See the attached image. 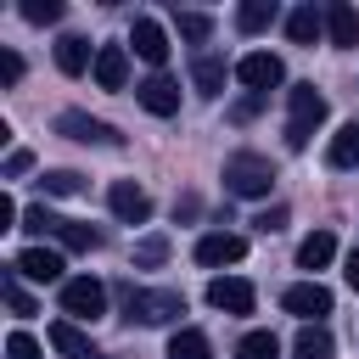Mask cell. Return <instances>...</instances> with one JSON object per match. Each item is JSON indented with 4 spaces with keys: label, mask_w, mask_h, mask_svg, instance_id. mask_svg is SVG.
<instances>
[{
    "label": "cell",
    "mask_w": 359,
    "mask_h": 359,
    "mask_svg": "<svg viewBox=\"0 0 359 359\" xmlns=\"http://www.w3.org/2000/svg\"><path fill=\"white\" fill-rule=\"evenodd\" d=\"M123 309L140 325H168V320L185 314V297L168 292V286H123Z\"/></svg>",
    "instance_id": "6da1fadb"
},
{
    "label": "cell",
    "mask_w": 359,
    "mask_h": 359,
    "mask_svg": "<svg viewBox=\"0 0 359 359\" xmlns=\"http://www.w3.org/2000/svg\"><path fill=\"white\" fill-rule=\"evenodd\" d=\"M286 101H292V118H286V146H292V151H303V146H309V135L325 123V95H320L314 84H292V90H286Z\"/></svg>",
    "instance_id": "7a4b0ae2"
},
{
    "label": "cell",
    "mask_w": 359,
    "mask_h": 359,
    "mask_svg": "<svg viewBox=\"0 0 359 359\" xmlns=\"http://www.w3.org/2000/svg\"><path fill=\"white\" fill-rule=\"evenodd\" d=\"M269 185H275V163H269V157L236 151V157L224 163V191H230V196H269Z\"/></svg>",
    "instance_id": "3957f363"
},
{
    "label": "cell",
    "mask_w": 359,
    "mask_h": 359,
    "mask_svg": "<svg viewBox=\"0 0 359 359\" xmlns=\"http://www.w3.org/2000/svg\"><path fill=\"white\" fill-rule=\"evenodd\" d=\"M62 314H67V320H101V314H107V286H101L95 275L62 280Z\"/></svg>",
    "instance_id": "277c9868"
},
{
    "label": "cell",
    "mask_w": 359,
    "mask_h": 359,
    "mask_svg": "<svg viewBox=\"0 0 359 359\" xmlns=\"http://www.w3.org/2000/svg\"><path fill=\"white\" fill-rule=\"evenodd\" d=\"M208 303H213L219 314H252L258 292H252V280H241V275H213V280H208Z\"/></svg>",
    "instance_id": "5b68a950"
},
{
    "label": "cell",
    "mask_w": 359,
    "mask_h": 359,
    "mask_svg": "<svg viewBox=\"0 0 359 359\" xmlns=\"http://www.w3.org/2000/svg\"><path fill=\"white\" fill-rule=\"evenodd\" d=\"M236 79H241L252 95H269V90L286 79V67H280V56H269V50H252V56H241V62H236Z\"/></svg>",
    "instance_id": "8992f818"
},
{
    "label": "cell",
    "mask_w": 359,
    "mask_h": 359,
    "mask_svg": "<svg viewBox=\"0 0 359 359\" xmlns=\"http://www.w3.org/2000/svg\"><path fill=\"white\" fill-rule=\"evenodd\" d=\"M280 303H286V314L314 320V325L331 314V292H325L320 280H297V286H286V292H280Z\"/></svg>",
    "instance_id": "52a82bcc"
},
{
    "label": "cell",
    "mask_w": 359,
    "mask_h": 359,
    "mask_svg": "<svg viewBox=\"0 0 359 359\" xmlns=\"http://www.w3.org/2000/svg\"><path fill=\"white\" fill-rule=\"evenodd\" d=\"M56 135L84 140V146H118V140H123L112 123H101V118H90V112H62V118H56Z\"/></svg>",
    "instance_id": "ba28073f"
},
{
    "label": "cell",
    "mask_w": 359,
    "mask_h": 359,
    "mask_svg": "<svg viewBox=\"0 0 359 359\" xmlns=\"http://www.w3.org/2000/svg\"><path fill=\"white\" fill-rule=\"evenodd\" d=\"M135 101H140L146 112H157V118H174V112H180V84H174L168 73H151V79L135 84Z\"/></svg>",
    "instance_id": "9c48e42d"
},
{
    "label": "cell",
    "mask_w": 359,
    "mask_h": 359,
    "mask_svg": "<svg viewBox=\"0 0 359 359\" xmlns=\"http://www.w3.org/2000/svg\"><path fill=\"white\" fill-rule=\"evenodd\" d=\"M241 258H247V241L230 236V230H213V236L196 241V264L202 269H224V264H241Z\"/></svg>",
    "instance_id": "30bf717a"
},
{
    "label": "cell",
    "mask_w": 359,
    "mask_h": 359,
    "mask_svg": "<svg viewBox=\"0 0 359 359\" xmlns=\"http://www.w3.org/2000/svg\"><path fill=\"white\" fill-rule=\"evenodd\" d=\"M107 208H112L123 224H146V219H151V196H146L135 180H118V185L107 191Z\"/></svg>",
    "instance_id": "8fae6325"
},
{
    "label": "cell",
    "mask_w": 359,
    "mask_h": 359,
    "mask_svg": "<svg viewBox=\"0 0 359 359\" xmlns=\"http://www.w3.org/2000/svg\"><path fill=\"white\" fill-rule=\"evenodd\" d=\"M129 45H135V56H140V62H151V67H163V62H168V34H163V22H151V17H135Z\"/></svg>",
    "instance_id": "7c38bea8"
},
{
    "label": "cell",
    "mask_w": 359,
    "mask_h": 359,
    "mask_svg": "<svg viewBox=\"0 0 359 359\" xmlns=\"http://www.w3.org/2000/svg\"><path fill=\"white\" fill-rule=\"evenodd\" d=\"M11 269H17V275H28V280H39V286H45V280H62V252H56V247H22V252H17V264H11Z\"/></svg>",
    "instance_id": "4fadbf2b"
},
{
    "label": "cell",
    "mask_w": 359,
    "mask_h": 359,
    "mask_svg": "<svg viewBox=\"0 0 359 359\" xmlns=\"http://www.w3.org/2000/svg\"><path fill=\"white\" fill-rule=\"evenodd\" d=\"M90 73H95L101 90H123V84H129V50H123V45H101Z\"/></svg>",
    "instance_id": "5bb4252c"
},
{
    "label": "cell",
    "mask_w": 359,
    "mask_h": 359,
    "mask_svg": "<svg viewBox=\"0 0 359 359\" xmlns=\"http://www.w3.org/2000/svg\"><path fill=\"white\" fill-rule=\"evenodd\" d=\"M325 34H331V45L353 50V45H359V11H353L348 0H331V6H325Z\"/></svg>",
    "instance_id": "9a60e30c"
},
{
    "label": "cell",
    "mask_w": 359,
    "mask_h": 359,
    "mask_svg": "<svg viewBox=\"0 0 359 359\" xmlns=\"http://www.w3.org/2000/svg\"><path fill=\"white\" fill-rule=\"evenodd\" d=\"M50 348H56V353H67V359H101V353H95V342H90L73 320H56V325H50Z\"/></svg>",
    "instance_id": "2e32d148"
},
{
    "label": "cell",
    "mask_w": 359,
    "mask_h": 359,
    "mask_svg": "<svg viewBox=\"0 0 359 359\" xmlns=\"http://www.w3.org/2000/svg\"><path fill=\"white\" fill-rule=\"evenodd\" d=\"M56 67H62L67 79H79L84 67H95V56H90V39H79V34H62V39H56Z\"/></svg>",
    "instance_id": "e0dca14e"
},
{
    "label": "cell",
    "mask_w": 359,
    "mask_h": 359,
    "mask_svg": "<svg viewBox=\"0 0 359 359\" xmlns=\"http://www.w3.org/2000/svg\"><path fill=\"white\" fill-rule=\"evenodd\" d=\"M331 258H337V236L331 230H314V236L297 241V269H325Z\"/></svg>",
    "instance_id": "ac0fdd59"
},
{
    "label": "cell",
    "mask_w": 359,
    "mask_h": 359,
    "mask_svg": "<svg viewBox=\"0 0 359 359\" xmlns=\"http://www.w3.org/2000/svg\"><path fill=\"white\" fill-rule=\"evenodd\" d=\"M275 17H280L275 0H241V6H236V28H241V34H264Z\"/></svg>",
    "instance_id": "d6986e66"
},
{
    "label": "cell",
    "mask_w": 359,
    "mask_h": 359,
    "mask_svg": "<svg viewBox=\"0 0 359 359\" xmlns=\"http://www.w3.org/2000/svg\"><path fill=\"white\" fill-rule=\"evenodd\" d=\"M286 34H292V45H314V39L325 34V11H314V6H297V11L286 17Z\"/></svg>",
    "instance_id": "ffe728a7"
},
{
    "label": "cell",
    "mask_w": 359,
    "mask_h": 359,
    "mask_svg": "<svg viewBox=\"0 0 359 359\" xmlns=\"http://www.w3.org/2000/svg\"><path fill=\"white\" fill-rule=\"evenodd\" d=\"M67 252H95L101 247V230H90V224H79V219H56V230H50Z\"/></svg>",
    "instance_id": "44dd1931"
},
{
    "label": "cell",
    "mask_w": 359,
    "mask_h": 359,
    "mask_svg": "<svg viewBox=\"0 0 359 359\" xmlns=\"http://www.w3.org/2000/svg\"><path fill=\"white\" fill-rule=\"evenodd\" d=\"M325 157H331V168H359V123H342V129L331 135Z\"/></svg>",
    "instance_id": "7402d4cb"
},
{
    "label": "cell",
    "mask_w": 359,
    "mask_h": 359,
    "mask_svg": "<svg viewBox=\"0 0 359 359\" xmlns=\"http://www.w3.org/2000/svg\"><path fill=\"white\" fill-rule=\"evenodd\" d=\"M168 359H213V342L196 331V325H180L168 337Z\"/></svg>",
    "instance_id": "603a6c76"
},
{
    "label": "cell",
    "mask_w": 359,
    "mask_h": 359,
    "mask_svg": "<svg viewBox=\"0 0 359 359\" xmlns=\"http://www.w3.org/2000/svg\"><path fill=\"white\" fill-rule=\"evenodd\" d=\"M292 353H297V359H331V353H337V342H331V331H325V325H303V331H297V342H292Z\"/></svg>",
    "instance_id": "cb8c5ba5"
},
{
    "label": "cell",
    "mask_w": 359,
    "mask_h": 359,
    "mask_svg": "<svg viewBox=\"0 0 359 359\" xmlns=\"http://www.w3.org/2000/svg\"><path fill=\"white\" fill-rule=\"evenodd\" d=\"M224 73H230L224 56H196V62H191V79H196L202 95H219V90H224Z\"/></svg>",
    "instance_id": "d4e9b609"
},
{
    "label": "cell",
    "mask_w": 359,
    "mask_h": 359,
    "mask_svg": "<svg viewBox=\"0 0 359 359\" xmlns=\"http://www.w3.org/2000/svg\"><path fill=\"white\" fill-rule=\"evenodd\" d=\"M236 359H280V342H275L269 331H247V337L236 342Z\"/></svg>",
    "instance_id": "484cf974"
},
{
    "label": "cell",
    "mask_w": 359,
    "mask_h": 359,
    "mask_svg": "<svg viewBox=\"0 0 359 359\" xmlns=\"http://www.w3.org/2000/svg\"><path fill=\"white\" fill-rule=\"evenodd\" d=\"M0 297H6V309H11V314H34V297L22 292L17 269H6V275H0Z\"/></svg>",
    "instance_id": "4316f807"
},
{
    "label": "cell",
    "mask_w": 359,
    "mask_h": 359,
    "mask_svg": "<svg viewBox=\"0 0 359 359\" xmlns=\"http://www.w3.org/2000/svg\"><path fill=\"white\" fill-rule=\"evenodd\" d=\"M39 185H45V196H79V191H84V180H79L73 168H50Z\"/></svg>",
    "instance_id": "83f0119b"
},
{
    "label": "cell",
    "mask_w": 359,
    "mask_h": 359,
    "mask_svg": "<svg viewBox=\"0 0 359 359\" xmlns=\"http://www.w3.org/2000/svg\"><path fill=\"white\" fill-rule=\"evenodd\" d=\"M208 34H213V17H202V11H180V39L196 45V39H208Z\"/></svg>",
    "instance_id": "f1b7e54d"
},
{
    "label": "cell",
    "mask_w": 359,
    "mask_h": 359,
    "mask_svg": "<svg viewBox=\"0 0 359 359\" xmlns=\"http://www.w3.org/2000/svg\"><path fill=\"white\" fill-rule=\"evenodd\" d=\"M22 17L45 28V22H56V17H62V0H22Z\"/></svg>",
    "instance_id": "f546056e"
},
{
    "label": "cell",
    "mask_w": 359,
    "mask_h": 359,
    "mask_svg": "<svg viewBox=\"0 0 359 359\" xmlns=\"http://www.w3.org/2000/svg\"><path fill=\"white\" fill-rule=\"evenodd\" d=\"M163 258H168V241H163V236H146V241L135 247V264H140V269H151V264H163Z\"/></svg>",
    "instance_id": "4dcf8cb0"
},
{
    "label": "cell",
    "mask_w": 359,
    "mask_h": 359,
    "mask_svg": "<svg viewBox=\"0 0 359 359\" xmlns=\"http://www.w3.org/2000/svg\"><path fill=\"white\" fill-rule=\"evenodd\" d=\"M6 359H39V342H34L28 331H11V337H6Z\"/></svg>",
    "instance_id": "1f68e13d"
},
{
    "label": "cell",
    "mask_w": 359,
    "mask_h": 359,
    "mask_svg": "<svg viewBox=\"0 0 359 359\" xmlns=\"http://www.w3.org/2000/svg\"><path fill=\"white\" fill-rule=\"evenodd\" d=\"M22 79V56L17 50H0V84H17Z\"/></svg>",
    "instance_id": "d6a6232c"
},
{
    "label": "cell",
    "mask_w": 359,
    "mask_h": 359,
    "mask_svg": "<svg viewBox=\"0 0 359 359\" xmlns=\"http://www.w3.org/2000/svg\"><path fill=\"white\" fill-rule=\"evenodd\" d=\"M252 224H258V230H264V236H275V230H280V224H286V208H280V202H275V208H264V213H258V219H252Z\"/></svg>",
    "instance_id": "836d02e7"
},
{
    "label": "cell",
    "mask_w": 359,
    "mask_h": 359,
    "mask_svg": "<svg viewBox=\"0 0 359 359\" xmlns=\"http://www.w3.org/2000/svg\"><path fill=\"white\" fill-rule=\"evenodd\" d=\"M258 107H264V95H247V101H236V107H230V118H236V123H247Z\"/></svg>",
    "instance_id": "e575fe53"
},
{
    "label": "cell",
    "mask_w": 359,
    "mask_h": 359,
    "mask_svg": "<svg viewBox=\"0 0 359 359\" xmlns=\"http://www.w3.org/2000/svg\"><path fill=\"white\" fill-rule=\"evenodd\" d=\"M28 168H34V151H22V146H17V151L6 157V174H28Z\"/></svg>",
    "instance_id": "d590c367"
},
{
    "label": "cell",
    "mask_w": 359,
    "mask_h": 359,
    "mask_svg": "<svg viewBox=\"0 0 359 359\" xmlns=\"http://www.w3.org/2000/svg\"><path fill=\"white\" fill-rule=\"evenodd\" d=\"M17 219H22V208L11 196H0V230H17Z\"/></svg>",
    "instance_id": "8d00e7d4"
},
{
    "label": "cell",
    "mask_w": 359,
    "mask_h": 359,
    "mask_svg": "<svg viewBox=\"0 0 359 359\" xmlns=\"http://www.w3.org/2000/svg\"><path fill=\"white\" fill-rule=\"evenodd\" d=\"M348 286H353V292H359V247H353V252H348Z\"/></svg>",
    "instance_id": "74e56055"
}]
</instances>
